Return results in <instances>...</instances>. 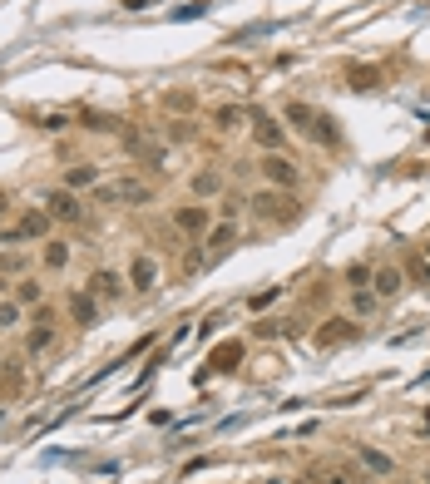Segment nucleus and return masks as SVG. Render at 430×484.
<instances>
[{
	"label": "nucleus",
	"instance_id": "5701e85b",
	"mask_svg": "<svg viewBox=\"0 0 430 484\" xmlns=\"http://www.w3.org/2000/svg\"><path fill=\"white\" fill-rule=\"evenodd\" d=\"M198 15H208V0H193V6H183L174 20H198Z\"/></svg>",
	"mask_w": 430,
	"mask_h": 484
},
{
	"label": "nucleus",
	"instance_id": "ddd939ff",
	"mask_svg": "<svg viewBox=\"0 0 430 484\" xmlns=\"http://www.w3.org/2000/svg\"><path fill=\"white\" fill-rule=\"evenodd\" d=\"M49 341H55V327H49V311H40V327L30 331V341H25V346H30V351H45Z\"/></svg>",
	"mask_w": 430,
	"mask_h": 484
},
{
	"label": "nucleus",
	"instance_id": "4be33fe9",
	"mask_svg": "<svg viewBox=\"0 0 430 484\" xmlns=\"http://www.w3.org/2000/svg\"><path fill=\"white\" fill-rule=\"evenodd\" d=\"M346 282H351V287H366V282H371V267H366V262L346 267Z\"/></svg>",
	"mask_w": 430,
	"mask_h": 484
},
{
	"label": "nucleus",
	"instance_id": "6ab92c4d",
	"mask_svg": "<svg viewBox=\"0 0 430 484\" xmlns=\"http://www.w3.org/2000/svg\"><path fill=\"white\" fill-rule=\"evenodd\" d=\"M218 188H223V178H218V173H213V169L193 178V193H203V198H208V193H218Z\"/></svg>",
	"mask_w": 430,
	"mask_h": 484
},
{
	"label": "nucleus",
	"instance_id": "f03ea898",
	"mask_svg": "<svg viewBox=\"0 0 430 484\" xmlns=\"http://www.w3.org/2000/svg\"><path fill=\"white\" fill-rule=\"evenodd\" d=\"M99 198H104V203H134V208L153 203L148 183H139V178H114V183H104V188H99Z\"/></svg>",
	"mask_w": 430,
	"mask_h": 484
},
{
	"label": "nucleus",
	"instance_id": "1a4fd4ad",
	"mask_svg": "<svg viewBox=\"0 0 430 484\" xmlns=\"http://www.w3.org/2000/svg\"><path fill=\"white\" fill-rule=\"evenodd\" d=\"M129 282H134L139 292H153V287H158V267H153V257H144V252L134 257V267H129Z\"/></svg>",
	"mask_w": 430,
	"mask_h": 484
},
{
	"label": "nucleus",
	"instance_id": "9d476101",
	"mask_svg": "<svg viewBox=\"0 0 430 484\" xmlns=\"http://www.w3.org/2000/svg\"><path fill=\"white\" fill-rule=\"evenodd\" d=\"M356 460H361L371 474H396V460L381 455V450H371V445H356Z\"/></svg>",
	"mask_w": 430,
	"mask_h": 484
},
{
	"label": "nucleus",
	"instance_id": "b1692460",
	"mask_svg": "<svg viewBox=\"0 0 430 484\" xmlns=\"http://www.w3.org/2000/svg\"><path fill=\"white\" fill-rule=\"evenodd\" d=\"M20 321V306L15 302H0V327H15Z\"/></svg>",
	"mask_w": 430,
	"mask_h": 484
},
{
	"label": "nucleus",
	"instance_id": "7ed1b4c3",
	"mask_svg": "<svg viewBox=\"0 0 430 484\" xmlns=\"http://www.w3.org/2000/svg\"><path fill=\"white\" fill-rule=\"evenodd\" d=\"M257 169H262V178L272 183V188H297V164H292V158H282V153H267Z\"/></svg>",
	"mask_w": 430,
	"mask_h": 484
},
{
	"label": "nucleus",
	"instance_id": "bb28decb",
	"mask_svg": "<svg viewBox=\"0 0 430 484\" xmlns=\"http://www.w3.org/2000/svg\"><path fill=\"white\" fill-rule=\"evenodd\" d=\"M371 302H376V292H366V287H356V311H371Z\"/></svg>",
	"mask_w": 430,
	"mask_h": 484
},
{
	"label": "nucleus",
	"instance_id": "423d86ee",
	"mask_svg": "<svg viewBox=\"0 0 430 484\" xmlns=\"http://www.w3.org/2000/svg\"><path fill=\"white\" fill-rule=\"evenodd\" d=\"M307 139H316L321 148H341V129H337V119H332V114H312Z\"/></svg>",
	"mask_w": 430,
	"mask_h": 484
},
{
	"label": "nucleus",
	"instance_id": "412c9836",
	"mask_svg": "<svg viewBox=\"0 0 430 484\" xmlns=\"http://www.w3.org/2000/svg\"><path fill=\"white\" fill-rule=\"evenodd\" d=\"M65 262H70V247L65 242H49L45 247V267H65Z\"/></svg>",
	"mask_w": 430,
	"mask_h": 484
},
{
	"label": "nucleus",
	"instance_id": "9b49d317",
	"mask_svg": "<svg viewBox=\"0 0 430 484\" xmlns=\"http://www.w3.org/2000/svg\"><path fill=\"white\" fill-rule=\"evenodd\" d=\"M371 287H376V297H396L406 287V277L396 272V267H381V272H371Z\"/></svg>",
	"mask_w": 430,
	"mask_h": 484
},
{
	"label": "nucleus",
	"instance_id": "a878e982",
	"mask_svg": "<svg viewBox=\"0 0 430 484\" xmlns=\"http://www.w3.org/2000/svg\"><path fill=\"white\" fill-rule=\"evenodd\" d=\"M40 297H45L40 282H25V287H20V302H40Z\"/></svg>",
	"mask_w": 430,
	"mask_h": 484
},
{
	"label": "nucleus",
	"instance_id": "0eeeda50",
	"mask_svg": "<svg viewBox=\"0 0 430 484\" xmlns=\"http://www.w3.org/2000/svg\"><path fill=\"white\" fill-rule=\"evenodd\" d=\"M49 223H55V218H49V212H25V218H20V228H10V233H6V242L45 237V233H49Z\"/></svg>",
	"mask_w": 430,
	"mask_h": 484
},
{
	"label": "nucleus",
	"instance_id": "f257e3e1",
	"mask_svg": "<svg viewBox=\"0 0 430 484\" xmlns=\"http://www.w3.org/2000/svg\"><path fill=\"white\" fill-rule=\"evenodd\" d=\"M247 203H252V212H257L262 223H292L297 212H302L297 198H292V188H262V193H252Z\"/></svg>",
	"mask_w": 430,
	"mask_h": 484
},
{
	"label": "nucleus",
	"instance_id": "cd10ccee",
	"mask_svg": "<svg viewBox=\"0 0 430 484\" xmlns=\"http://www.w3.org/2000/svg\"><path fill=\"white\" fill-rule=\"evenodd\" d=\"M6 208H10V203H6V193H0V212H6Z\"/></svg>",
	"mask_w": 430,
	"mask_h": 484
},
{
	"label": "nucleus",
	"instance_id": "20e7f679",
	"mask_svg": "<svg viewBox=\"0 0 430 484\" xmlns=\"http://www.w3.org/2000/svg\"><path fill=\"white\" fill-rule=\"evenodd\" d=\"M174 223H178V233H188V237H208V228H213V218H208L203 203H183V208L174 212Z\"/></svg>",
	"mask_w": 430,
	"mask_h": 484
},
{
	"label": "nucleus",
	"instance_id": "a211bd4d",
	"mask_svg": "<svg viewBox=\"0 0 430 484\" xmlns=\"http://www.w3.org/2000/svg\"><path fill=\"white\" fill-rule=\"evenodd\" d=\"M257 139H262L267 148H277V143H282V129H277L272 119H257Z\"/></svg>",
	"mask_w": 430,
	"mask_h": 484
},
{
	"label": "nucleus",
	"instance_id": "393cba45",
	"mask_svg": "<svg viewBox=\"0 0 430 484\" xmlns=\"http://www.w3.org/2000/svg\"><path fill=\"white\" fill-rule=\"evenodd\" d=\"M218 124H223V129H238V124H243V109H218Z\"/></svg>",
	"mask_w": 430,
	"mask_h": 484
},
{
	"label": "nucleus",
	"instance_id": "39448f33",
	"mask_svg": "<svg viewBox=\"0 0 430 484\" xmlns=\"http://www.w3.org/2000/svg\"><path fill=\"white\" fill-rule=\"evenodd\" d=\"M49 218H60V223H84V203L70 193V188H60V193H49Z\"/></svg>",
	"mask_w": 430,
	"mask_h": 484
},
{
	"label": "nucleus",
	"instance_id": "aec40b11",
	"mask_svg": "<svg viewBox=\"0 0 430 484\" xmlns=\"http://www.w3.org/2000/svg\"><path fill=\"white\" fill-rule=\"evenodd\" d=\"M346 79H351V89H376V84H381V75H376V70H351Z\"/></svg>",
	"mask_w": 430,
	"mask_h": 484
},
{
	"label": "nucleus",
	"instance_id": "4468645a",
	"mask_svg": "<svg viewBox=\"0 0 430 484\" xmlns=\"http://www.w3.org/2000/svg\"><path fill=\"white\" fill-rule=\"evenodd\" d=\"M238 361H243V346H238V341H228V346L213 351V370H233Z\"/></svg>",
	"mask_w": 430,
	"mask_h": 484
},
{
	"label": "nucleus",
	"instance_id": "dca6fc26",
	"mask_svg": "<svg viewBox=\"0 0 430 484\" xmlns=\"http://www.w3.org/2000/svg\"><path fill=\"white\" fill-rule=\"evenodd\" d=\"M89 183H99V169H94V164H84V169H70V173H65V188H70V193H75V188H89Z\"/></svg>",
	"mask_w": 430,
	"mask_h": 484
},
{
	"label": "nucleus",
	"instance_id": "6e6552de",
	"mask_svg": "<svg viewBox=\"0 0 430 484\" xmlns=\"http://www.w3.org/2000/svg\"><path fill=\"white\" fill-rule=\"evenodd\" d=\"M351 336H356V327H351V321H346V316H332L327 327L316 331V346H341V341H351Z\"/></svg>",
	"mask_w": 430,
	"mask_h": 484
},
{
	"label": "nucleus",
	"instance_id": "c756f323",
	"mask_svg": "<svg viewBox=\"0 0 430 484\" xmlns=\"http://www.w3.org/2000/svg\"><path fill=\"white\" fill-rule=\"evenodd\" d=\"M425 262H430V252H425Z\"/></svg>",
	"mask_w": 430,
	"mask_h": 484
},
{
	"label": "nucleus",
	"instance_id": "f8f14e48",
	"mask_svg": "<svg viewBox=\"0 0 430 484\" xmlns=\"http://www.w3.org/2000/svg\"><path fill=\"white\" fill-rule=\"evenodd\" d=\"M89 292H94V297H119L124 282H119L114 272H94V277H89Z\"/></svg>",
	"mask_w": 430,
	"mask_h": 484
},
{
	"label": "nucleus",
	"instance_id": "2eb2a0df",
	"mask_svg": "<svg viewBox=\"0 0 430 484\" xmlns=\"http://www.w3.org/2000/svg\"><path fill=\"white\" fill-rule=\"evenodd\" d=\"M70 306H75V316H79V327H94V316H99V306H94V292H79Z\"/></svg>",
	"mask_w": 430,
	"mask_h": 484
},
{
	"label": "nucleus",
	"instance_id": "c85d7f7f",
	"mask_svg": "<svg viewBox=\"0 0 430 484\" xmlns=\"http://www.w3.org/2000/svg\"><path fill=\"white\" fill-rule=\"evenodd\" d=\"M267 484H282V479H267Z\"/></svg>",
	"mask_w": 430,
	"mask_h": 484
},
{
	"label": "nucleus",
	"instance_id": "f3484780",
	"mask_svg": "<svg viewBox=\"0 0 430 484\" xmlns=\"http://www.w3.org/2000/svg\"><path fill=\"white\" fill-rule=\"evenodd\" d=\"M208 242H213V247H228V242H238V228H233V223H218V228H208Z\"/></svg>",
	"mask_w": 430,
	"mask_h": 484
}]
</instances>
